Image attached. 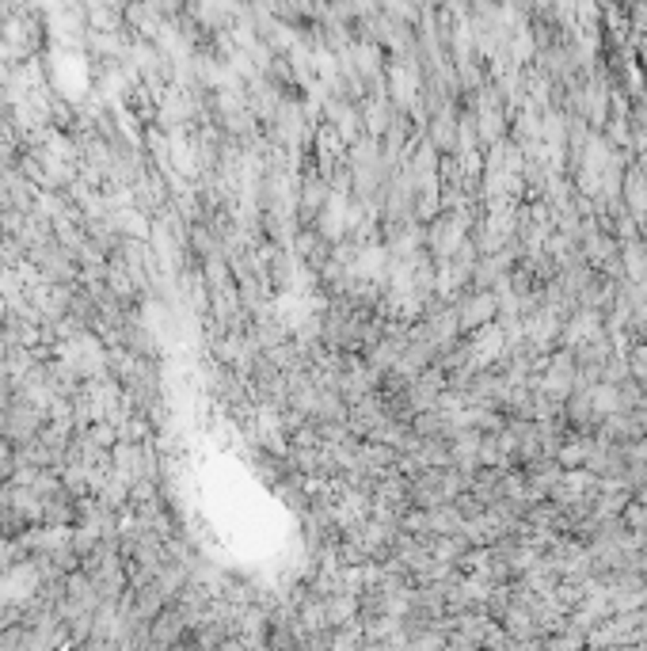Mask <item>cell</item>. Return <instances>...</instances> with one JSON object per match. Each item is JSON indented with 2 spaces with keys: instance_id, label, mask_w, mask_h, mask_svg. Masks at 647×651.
Here are the masks:
<instances>
[{
  "instance_id": "cell-2",
  "label": "cell",
  "mask_w": 647,
  "mask_h": 651,
  "mask_svg": "<svg viewBox=\"0 0 647 651\" xmlns=\"http://www.w3.org/2000/svg\"><path fill=\"white\" fill-rule=\"evenodd\" d=\"M30 587H35V567H15L12 575H8L4 583H0V598H8V602H19V598L30 594Z\"/></svg>"
},
{
  "instance_id": "cell-3",
  "label": "cell",
  "mask_w": 647,
  "mask_h": 651,
  "mask_svg": "<svg viewBox=\"0 0 647 651\" xmlns=\"http://www.w3.org/2000/svg\"><path fill=\"white\" fill-rule=\"evenodd\" d=\"M0 313H4V301H0Z\"/></svg>"
},
{
  "instance_id": "cell-1",
  "label": "cell",
  "mask_w": 647,
  "mask_h": 651,
  "mask_svg": "<svg viewBox=\"0 0 647 651\" xmlns=\"http://www.w3.org/2000/svg\"><path fill=\"white\" fill-rule=\"evenodd\" d=\"M324 221V232L327 237H339L343 232V221H354V210H347V199H343V191L331 194V202H327V214L320 217Z\"/></svg>"
}]
</instances>
